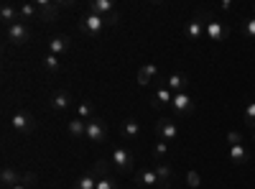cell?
<instances>
[{
    "mask_svg": "<svg viewBox=\"0 0 255 189\" xmlns=\"http://www.w3.org/2000/svg\"><path fill=\"white\" fill-rule=\"evenodd\" d=\"M79 28H82V33L84 36H92V38H97L105 28H108V23H105V18L102 15H95V13H84L82 18H79Z\"/></svg>",
    "mask_w": 255,
    "mask_h": 189,
    "instance_id": "obj_1",
    "label": "cell"
},
{
    "mask_svg": "<svg viewBox=\"0 0 255 189\" xmlns=\"http://www.w3.org/2000/svg\"><path fill=\"white\" fill-rule=\"evenodd\" d=\"M209 15H212L209 10H197V13H194V18L186 23V38H189V41H199V38L204 36V28H207L204 23H207Z\"/></svg>",
    "mask_w": 255,
    "mask_h": 189,
    "instance_id": "obj_2",
    "label": "cell"
},
{
    "mask_svg": "<svg viewBox=\"0 0 255 189\" xmlns=\"http://www.w3.org/2000/svg\"><path fill=\"white\" fill-rule=\"evenodd\" d=\"M10 125L18 131V133H23V136H31L33 131H36V118L28 113V110H18V113H13V118H10Z\"/></svg>",
    "mask_w": 255,
    "mask_h": 189,
    "instance_id": "obj_3",
    "label": "cell"
},
{
    "mask_svg": "<svg viewBox=\"0 0 255 189\" xmlns=\"http://www.w3.org/2000/svg\"><path fill=\"white\" fill-rule=\"evenodd\" d=\"M105 138H108V125H105V120L102 118L87 120V136H84V141L87 143H105Z\"/></svg>",
    "mask_w": 255,
    "mask_h": 189,
    "instance_id": "obj_4",
    "label": "cell"
},
{
    "mask_svg": "<svg viewBox=\"0 0 255 189\" xmlns=\"http://www.w3.org/2000/svg\"><path fill=\"white\" fill-rule=\"evenodd\" d=\"M156 133H158V141H163V143H174L179 138V128H176V123L171 118H158Z\"/></svg>",
    "mask_w": 255,
    "mask_h": 189,
    "instance_id": "obj_5",
    "label": "cell"
},
{
    "mask_svg": "<svg viewBox=\"0 0 255 189\" xmlns=\"http://www.w3.org/2000/svg\"><path fill=\"white\" fill-rule=\"evenodd\" d=\"M204 33H207L209 41H217V44H222V41H227V36H230V28H227L225 23H220L215 15H209V18H207V28H204Z\"/></svg>",
    "mask_w": 255,
    "mask_h": 189,
    "instance_id": "obj_6",
    "label": "cell"
},
{
    "mask_svg": "<svg viewBox=\"0 0 255 189\" xmlns=\"http://www.w3.org/2000/svg\"><path fill=\"white\" fill-rule=\"evenodd\" d=\"M5 36H8L10 44H15V46H23L26 41H31V26L20 20V23H15V26L5 28Z\"/></svg>",
    "mask_w": 255,
    "mask_h": 189,
    "instance_id": "obj_7",
    "label": "cell"
},
{
    "mask_svg": "<svg viewBox=\"0 0 255 189\" xmlns=\"http://www.w3.org/2000/svg\"><path fill=\"white\" fill-rule=\"evenodd\" d=\"M113 164L118 166V172L128 174V172H133L135 156H133V151H128V149H123V146H118V149L113 151Z\"/></svg>",
    "mask_w": 255,
    "mask_h": 189,
    "instance_id": "obj_8",
    "label": "cell"
},
{
    "mask_svg": "<svg viewBox=\"0 0 255 189\" xmlns=\"http://www.w3.org/2000/svg\"><path fill=\"white\" fill-rule=\"evenodd\" d=\"M171 108H174L176 115H191V113H194V108H197V102H194V97H191V95L179 92V95H174Z\"/></svg>",
    "mask_w": 255,
    "mask_h": 189,
    "instance_id": "obj_9",
    "label": "cell"
},
{
    "mask_svg": "<svg viewBox=\"0 0 255 189\" xmlns=\"http://www.w3.org/2000/svg\"><path fill=\"white\" fill-rule=\"evenodd\" d=\"M69 3H46V0H41L38 3V20H44V23H51V20L59 15V10Z\"/></svg>",
    "mask_w": 255,
    "mask_h": 189,
    "instance_id": "obj_10",
    "label": "cell"
},
{
    "mask_svg": "<svg viewBox=\"0 0 255 189\" xmlns=\"http://www.w3.org/2000/svg\"><path fill=\"white\" fill-rule=\"evenodd\" d=\"M72 102H74L72 92H67V90H56V92L49 97V108H51V110H67V108H72Z\"/></svg>",
    "mask_w": 255,
    "mask_h": 189,
    "instance_id": "obj_11",
    "label": "cell"
},
{
    "mask_svg": "<svg viewBox=\"0 0 255 189\" xmlns=\"http://www.w3.org/2000/svg\"><path fill=\"white\" fill-rule=\"evenodd\" d=\"M0 184H3V189H13L18 184H23V174H18L13 166H3V172H0Z\"/></svg>",
    "mask_w": 255,
    "mask_h": 189,
    "instance_id": "obj_12",
    "label": "cell"
},
{
    "mask_svg": "<svg viewBox=\"0 0 255 189\" xmlns=\"http://www.w3.org/2000/svg\"><path fill=\"white\" fill-rule=\"evenodd\" d=\"M67 51H72V38H69V36H51V41H49V54L61 56V54H67Z\"/></svg>",
    "mask_w": 255,
    "mask_h": 189,
    "instance_id": "obj_13",
    "label": "cell"
},
{
    "mask_svg": "<svg viewBox=\"0 0 255 189\" xmlns=\"http://www.w3.org/2000/svg\"><path fill=\"white\" fill-rule=\"evenodd\" d=\"M158 77H161V74H158V67L148 61V64H143V67L138 69V85H140V87H148V85H151V82H156Z\"/></svg>",
    "mask_w": 255,
    "mask_h": 189,
    "instance_id": "obj_14",
    "label": "cell"
},
{
    "mask_svg": "<svg viewBox=\"0 0 255 189\" xmlns=\"http://www.w3.org/2000/svg\"><path fill=\"white\" fill-rule=\"evenodd\" d=\"M171 102H174V92L163 85V87H158V90L153 92V97H151V108L161 110V108H166V105H171Z\"/></svg>",
    "mask_w": 255,
    "mask_h": 189,
    "instance_id": "obj_15",
    "label": "cell"
},
{
    "mask_svg": "<svg viewBox=\"0 0 255 189\" xmlns=\"http://www.w3.org/2000/svg\"><path fill=\"white\" fill-rule=\"evenodd\" d=\"M87 10H90V13H95V15L108 18L110 13H115V5H113V0H90Z\"/></svg>",
    "mask_w": 255,
    "mask_h": 189,
    "instance_id": "obj_16",
    "label": "cell"
},
{
    "mask_svg": "<svg viewBox=\"0 0 255 189\" xmlns=\"http://www.w3.org/2000/svg\"><path fill=\"white\" fill-rule=\"evenodd\" d=\"M0 23H3L5 28L20 23V13H18V8H15V5H3V8H0Z\"/></svg>",
    "mask_w": 255,
    "mask_h": 189,
    "instance_id": "obj_17",
    "label": "cell"
},
{
    "mask_svg": "<svg viewBox=\"0 0 255 189\" xmlns=\"http://www.w3.org/2000/svg\"><path fill=\"white\" fill-rule=\"evenodd\" d=\"M135 184H138V187H145V189L158 187V174H156V169H140V172L135 174Z\"/></svg>",
    "mask_w": 255,
    "mask_h": 189,
    "instance_id": "obj_18",
    "label": "cell"
},
{
    "mask_svg": "<svg viewBox=\"0 0 255 189\" xmlns=\"http://www.w3.org/2000/svg\"><path fill=\"white\" fill-rule=\"evenodd\" d=\"M230 161L235 164V166H245V164L250 161V151L245 149L243 143H238V146H230Z\"/></svg>",
    "mask_w": 255,
    "mask_h": 189,
    "instance_id": "obj_19",
    "label": "cell"
},
{
    "mask_svg": "<svg viewBox=\"0 0 255 189\" xmlns=\"http://www.w3.org/2000/svg\"><path fill=\"white\" fill-rule=\"evenodd\" d=\"M166 87L171 90L174 95L186 92V87H189V77H186V74H171V77L166 79Z\"/></svg>",
    "mask_w": 255,
    "mask_h": 189,
    "instance_id": "obj_20",
    "label": "cell"
},
{
    "mask_svg": "<svg viewBox=\"0 0 255 189\" xmlns=\"http://www.w3.org/2000/svg\"><path fill=\"white\" fill-rule=\"evenodd\" d=\"M156 174H158V187L161 189L171 187V166H168L166 161H158L156 164Z\"/></svg>",
    "mask_w": 255,
    "mask_h": 189,
    "instance_id": "obj_21",
    "label": "cell"
},
{
    "mask_svg": "<svg viewBox=\"0 0 255 189\" xmlns=\"http://www.w3.org/2000/svg\"><path fill=\"white\" fill-rule=\"evenodd\" d=\"M67 131H69L72 138H84V136H87V120L72 118V120L67 123Z\"/></svg>",
    "mask_w": 255,
    "mask_h": 189,
    "instance_id": "obj_22",
    "label": "cell"
},
{
    "mask_svg": "<svg viewBox=\"0 0 255 189\" xmlns=\"http://www.w3.org/2000/svg\"><path fill=\"white\" fill-rule=\"evenodd\" d=\"M123 136H125L128 141L138 138V136H140V123H138L135 118H125V120H123Z\"/></svg>",
    "mask_w": 255,
    "mask_h": 189,
    "instance_id": "obj_23",
    "label": "cell"
},
{
    "mask_svg": "<svg viewBox=\"0 0 255 189\" xmlns=\"http://www.w3.org/2000/svg\"><path fill=\"white\" fill-rule=\"evenodd\" d=\"M41 67H44L49 74H59V72H61V61H59V56H54V54H44V59H41Z\"/></svg>",
    "mask_w": 255,
    "mask_h": 189,
    "instance_id": "obj_24",
    "label": "cell"
},
{
    "mask_svg": "<svg viewBox=\"0 0 255 189\" xmlns=\"http://www.w3.org/2000/svg\"><path fill=\"white\" fill-rule=\"evenodd\" d=\"M97 182H100V179H97L92 172H87V174H82V177L74 182L72 189H97Z\"/></svg>",
    "mask_w": 255,
    "mask_h": 189,
    "instance_id": "obj_25",
    "label": "cell"
},
{
    "mask_svg": "<svg viewBox=\"0 0 255 189\" xmlns=\"http://www.w3.org/2000/svg\"><path fill=\"white\" fill-rule=\"evenodd\" d=\"M18 13H20V20H23V23H26V20H36L38 18V3L36 5L33 3H23L18 8Z\"/></svg>",
    "mask_w": 255,
    "mask_h": 189,
    "instance_id": "obj_26",
    "label": "cell"
},
{
    "mask_svg": "<svg viewBox=\"0 0 255 189\" xmlns=\"http://www.w3.org/2000/svg\"><path fill=\"white\" fill-rule=\"evenodd\" d=\"M97 179H102V177H110L108 172H110V161H105V159H97L95 161V166H92V169H90Z\"/></svg>",
    "mask_w": 255,
    "mask_h": 189,
    "instance_id": "obj_27",
    "label": "cell"
},
{
    "mask_svg": "<svg viewBox=\"0 0 255 189\" xmlns=\"http://www.w3.org/2000/svg\"><path fill=\"white\" fill-rule=\"evenodd\" d=\"M243 120H245V125H248L250 131H255V102H253V100L245 105V110H243Z\"/></svg>",
    "mask_w": 255,
    "mask_h": 189,
    "instance_id": "obj_28",
    "label": "cell"
},
{
    "mask_svg": "<svg viewBox=\"0 0 255 189\" xmlns=\"http://www.w3.org/2000/svg\"><path fill=\"white\" fill-rule=\"evenodd\" d=\"M77 118L79 120H92L95 115H92V105L90 102H79L77 105Z\"/></svg>",
    "mask_w": 255,
    "mask_h": 189,
    "instance_id": "obj_29",
    "label": "cell"
},
{
    "mask_svg": "<svg viewBox=\"0 0 255 189\" xmlns=\"http://www.w3.org/2000/svg\"><path fill=\"white\" fill-rule=\"evenodd\" d=\"M243 36H245L248 41L255 38V15H253V18H245V23H243Z\"/></svg>",
    "mask_w": 255,
    "mask_h": 189,
    "instance_id": "obj_30",
    "label": "cell"
},
{
    "mask_svg": "<svg viewBox=\"0 0 255 189\" xmlns=\"http://www.w3.org/2000/svg\"><path fill=\"white\" fill-rule=\"evenodd\" d=\"M153 156H156L158 161H163V159L168 156V143H163V141H158V143L153 146Z\"/></svg>",
    "mask_w": 255,
    "mask_h": 189,
    "instance_id": "obj_31",
    "label": "cell"
},
{
    "mask_svg": "<svg viewBox=\"0 0 255 189\" xmlns=\"http://www.w3.org/2000/svg\"><path fill=\"white\" fill-rule=\"evenodd\" d=\"M186 184H189L191 189H199V187H202V177H199V172H189V174H186Z\"/></svg>",
    "mask_w": 255,
    "mask_h": 189,
    "instance_id": "obj_32",
    "label": "cell"
},
{
    "mask_svg": "<svg viewBox=\"0 0 255 189\" xmlns=\"http://www.w3.org/2000/svg\"><path fill=\"white\" fill-rule=\"evenodd\" d=\"M97 189H118V182H115L113 177H102V179L97 182Z\"/></svg>",
    "mask_w": 255,
    "mask_h": 189,
    "instance_id": "obj_33",
    "label": "cell"
},
{
    "mask_svg": "<svg viewBox=\"0 0 255 189\" xmlns=\"http://www.w3.org/2000/svg\"><path fill=\"white\" fill-rule=\"evenodd\" d=\"M227 141H230V146H238V143H243V136L238 131H230L227 133Z\"/></svg>",
    "mask_w": 255,
    "mask_h": 189,
    "instance_id": "obj_34",
    "label": "cell"
},
{
    "mask_svg": "<svg viewBox=\"0 0 255 189\" xmlns=\"http://www.w3.org/2000/svg\"><path fill=\"white\" fill-rule=\"evenodd\" d=\"M105 23H108V26H118L120 23V15L118 13H110L108 18H105Z\"/></svg>",
    "mask_w": 255,
    "mask_h": 189,
    "instance_id": "obj_35",
    "label": "cell"
},
{
    "mask_svg": "<svg viewBox=\"0 0 255 189\" xmlns=\"http://www.w3.org/2000/svg\"><path fill=\"white\" fill-rule=\"evenodd\" d=\"M23 184H26V187H31V184H36V174H33V172H28V174H23Z\"/></svg>",
    "mask_w": 255,
    "mask_h": 189,
    "instance_id": "obj_36",
    "label": "cell"
},
{
    "mask_svg": "<svg viewBox=\"0 0 255 189\" xmlns=\"http://www.w3.org/2000/svg\"><path fill=\"white\" fill-rule=\"evenodd\" d=\"M220 10H232V3H230V0H225V3H220Z\"/></svg>",
    "mask_w": 255,
    "mask_h": 189,
    "instance_id": "obj_37",
    "label": "cell"
},
{
    "mask_svg": "<svg viewBox=\"0 0 255 189\" xmlns=\"http://www.w3.org/2000/svg\"><path fill=\"white\" fill-rule=\"evenodd\" d=\"M13 189H31V187H26V184H18V187H13Z\"/></svg>",
    "mask_w": 255,
    "mask_h": 189,
    "instance_id": "obj_38",
    "label": "cell"
},
{
    "mask_svg": "<svg viewBox=\"0 0 255 189\" xmlns=\"http://www.w3.org/2000/svg\"><path fill=\"white\" fill-rule=\"evenodd\" d=\"M253 141H255V131H253Z\"/></svg>",
    "mask_w": 255,
    "mask_h": 189,
    "instance_id": "obj_39",
    "label": "cell"
},
{
    "mask_svg": "<svg viewBox=\"0 0 255 189\" xmlns=\"http://www.w3.org/2000/svg\"><path fill=\"white\" fill-rule=\"evenodd\" d=\"M253 10H255V5H253Z\"/></svg>",
    "mask_w": 255,
    "mask_h": 189,
    "instance_id": "obj_40",
    "label": "cell"
}]
</instances>
